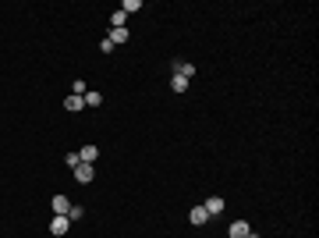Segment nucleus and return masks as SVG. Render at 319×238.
I'll return each instance as SVG.
<instances>
[{"mask_svg": "<svg viewBox=\"0 0 319 238\" xmlns=\"http://www.w3.org/2000/svg\"><path fill=\"white\" fill-rule=\"evenodd\" d=\"M93 178H96L93 163H78V167H74V182H78V185H89Z\"/></svg>", "mask_w": 319, "mask_h": 238, "instance_id": "2", "label": "nucleus"}, {"mask_svg": "<svg viewBox=\"0 0 319 238\" xmlns=\"http://www.w3.org/2000/svg\"><path fill=\"white\" fill-rule=\"evenodd\" d=\"M188 220H192V224H195V228H202V224H206V220H209V213L202 210V206H195V210L188 213Z\"/></svg>", "mask_w": 319, "mask_h": 238, "instance_id": "7", "label": "nucleus"}, {"mask_svg": "<svg viewBox=\"0 0 319 238\" xmlns=\"http://www.w3.org/2000/svg\"><path fill=\"white\" fill-rule=\"evenodd\" d=\"M171 89H174V93H185V89H188V79H181V75H171Z\"/></svg>", "mask_w": 319, "mask_h": 238, "instance_id": "12", "label": "nucleus"}, {"mask_svg": "<svg viewBox=\"0 0 319 238\" xmlns=\"http://www.w3.org/2000/svg\"><path fill=\"white\" fill-rule=\"evenodd\" d=\"M248 235H252L248 220H234V224H231V238H248Z\"/></svg>", "mask_w": 319, "mask_h": 238, "instance_id": "5", "label": "nucleus"}, {"mask_svg": "<svg viewBox=\"0 0 319 238\" xmlns=\"http://www.w3.org/2000/svg\"><path fill=\"white\" fill-rule=\"evenodd\" d=\"M114 43V47H121V43H128V28H110V36H106Z\"/></svg>", "mask_w": 319, "mask_h": 238, "instance_id": "9", "label": "nucleus"}, {"mask_svg": "<svg viewBox=\"0 0 319 238\" xmlns=\"http://www.w3.org/2000/svg\"><path fill=\"white\" fill-rule=\"evenodd\" d=\"M82 100H85V107H99V103H103V93H85Z\"/></svg>", "mask_w": 319, "mask_h": 238, "instance_id": "14", "label": "nucleus"}, {"mask_svg": "<svg viewBox=\"0 0 319 238\" xmlns=\"http://www.w3.org/2000/svg\"><path fill=\"white\" fill-rule=\"evenodd\" d=\"M96 157H99L96 146H82V150H78V160H82V163H96Z\"/></svg>", "mask_w": 319, "mask_h": 238, "instance_id": "6", "label": "nucleus"}, {"mask_svg": "<svg viewBox=\"0 0 319 238\" xmlns=\"http://www.w3.org/2000/svg\"><path fill=\"white\" fill-rule=\"evenodd\" d=\"M174 75H181V79H188V82H192L195 64H188V61H174Z\"/></svg>", "mask_w": 319, "mask_h": 238, "instance_id": "4", "label": "nucleus"}, {"mask_svg": "<svg viewBox=\"0 0 319 238\" xmlns=\"http://www.w3.org/2000/svg\"><path fill=\"white\" fill-rule=\"evenodd\" d=\"M64 217H68L71 224H74V220H82V217H85V210H82V206H74V203H71V210H68Z\"/></svg>", "mask_w": 319, "mask_h": 238, "instance_id": "15", "label": "nucleus"}, {"mask_svg": "<svg viewBox=\"0 0 319 238\" xmlns=\"http://www.w3.org/2000/svg\"><path fill=\"white\" fill-rule=\"evenodd\" d=\"M223 206H227V203H223L220 196H209V199L202 203V210H206L209 217H220V213H223Z\"/></svg>", "mask_w": 319, "mask_h": 238, "instance_id": "3", "label": "nucleus"}, {"mask_svg": "<svg viewBox=\"0 0 319 238\" xmlns=\"http://www.w3.org/2000/svg\"><path fill=\"white\" fill-rule=\"evenodd\" d=\"M71 231V220L64 217V213H53V220H50V235H68Z\"/></svg>", "mask_w": 319, "mask_h": 238, "instance_id": "1", "label": "nucleus"}, {"mask_svg": "<svg viewBox=\"0 0 319 238\" xmlns=\"http://www.w3.org/2000/svg\"><path fill=\"white\" fill-rule=\"evenodd\" d=\"M124 22H128L124 11H114V14H110V28H124Z\"/></svg>", "mask_w": 319, "mask_h": 238, "instance_id": "11", "label": "nucleus"}, {"mask_svg": "<svg viewBox=\"0 0 319 238\" xmlns=\"http://www.w3.org/2000/svg\"><path fill=\"white\" fill-rule=\"evenodd\" d=\"M121 11H124V14H135V11H142V0H124V4H121Z\"/></svg>", "mask_w": 319, "mask_h": 238, "instance_id": "13", "label": "nucleus"}, {"mask_svg": "<svg viewBox=\"0 0 319 238\" xmlns=\"http://www.w3.org/2000/svg\"><path fill=\"white\" fill-rule=\"evenodd\" d=\"M64 163H68V167L74 171V167H78V163H82V160H78V153H68V157H64Z\"/></svg>", "mask_w": 319, "mask_h": 238, "instance_id": "16", "label": "nucleus"}, {"mask_svg": "<svg viewBox=\"0 0 319 238\" xmlns=\"http://www.w3.org/2000/svg\"><path fill=\"white\" fill-rule=\"evenodd\" d=\"M82 107H85V100H82V96H68V100H64V110H71V114H78Z\"/></svg>", "mask_w": 319, "mask_h": 238, "instance_id": "10", "label": "nucleus"}, {"mask_svg": "<svg viewBox=\"0 0 319 238\" xmlns=\"http://www.w3.org/2000/svg\"><path fill=\"white\" fill-rule=\"evenodd\" d=\"M68 210H71V199L57 192V196H53V213H68Z\"/></svg>", "mask_w": 319, "mask_h": 238, "instance_id": "8", "label": "nucleus"}]
</instances>
